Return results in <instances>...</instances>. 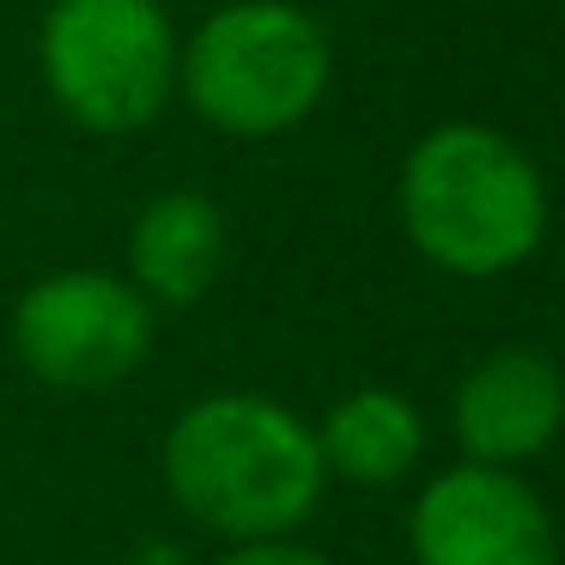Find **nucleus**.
Returning a JSON list of instances; mask_svg holds the SVG:
<instances>
[{
    "mask_svg": "<svg viewBox=\"0 0 565 565\" xmlns=\"http://www.w3.org/2000/svg\"><path fill=\"white\" fill-rule=\"evenodd\" d=\"M171 499L220 541H280L317 511L322 450L317 431L274 395L225 390L177 414L164 438Z\"/></svg>",
    "mask_w": 565,
    "mask_h": 565,
    "instance_id": "1",
    "label": "nucleus"
},
{
    "mask_svg": "<svg viewBox=\"0 0 565 565\" xmlns=\"http://www.w3.org/2000/svg\"><path fill=\"white\" fill-rule=\"evenodd\" d=\"M395 207L431 268L492 280L523 268L547 237V177L499 128L438 122L402 159Z\"/></svg>",
    "mask_w": 565,
    "mask_h": 565,
    "instance_id": "2",
    "label": "nucleus"
},
{
    "mask_svg": "<svg viewBox=\"0 0 565 565\" xmlns=\"http://www.w3.org/2000/svg\"><path fill=\"white\" fill-rule=\"evenodd\" d=\"M329 79V31L292 0H225L177 43L183 104L232 140L298 128L322 104Z\"/></svg>",
    "mask_w": 565,
    "mask_h": 565,
    "instance_id": "3",
    "label": "nucleus"
},
{
    "mask_svg": "<svg viewBox=\"0 0 565 565\" xmlns=\"http://www.w3.org/2000/svg\"><path fill=\"white\" fill-rule=\"evenodd\" d=\"M38 74L74 128L135 135L177 92V25L164 0H50Z\"/></svg>",
    "mask_w": 565,
    "mask_h": 565,
    "instance_id": "4",
    "label": "nucleus"
},
{
    "mask_svg": "<svg viewBox=\"0 0 565 565\" xmlns=\"http://www.w3.org/2000/svg\"><path fill=\"white\" fill-rule=\"evenodd\" d=\"M13 353L50 390H110L152 353V305L104 268L43 274L13 310Z\"/></svg>",
    "mask_w": 565,
    "mask_h": 565,
    "instance_id": "5",
    "label": "nucleus"
},
{
    "mask_svg": "<svg viewBox=\"0 0 565 565\" xmlns=\"http://www.w3.org/2000/svg\"><path fill=\"white\" fill-rule=\"evenodd\" d=\"M407 547L414 565H559L541 492L492 462H462L426 480L407 516Z\"/></svg>",
    "mask_w": 565,
    "mask_h": 565,
    "instance_id": "6",
    "label": "nucleus"
},
{
    "mask_svg": "<svg viewBox=\"0 0 565 565\" xmlns=\"http://www.w3.org/2000/svg\"><path fill=\"white\" fill-rule=\"evenodd\" d=\"M450 426L468 462L516 468L541 456L565 426V377L535 347H499L450 395Z\"/></svg>",
    "mask_w": 565,
    "mask_h": 565,
    "instance_id": "7",
    "label": "nucleus"
},
{
    "mask_svg": "<svg viewBox=\"0 0 565 565\" xmlns=\"http://www.w3.org/2000/svg\"><path fill=\"white\" fill-rule=\"evenodd\" d=\"M225 268V220L201 189H164L128 225V280L147 305H195Z\"/></svg>",
    "mask_w": 565,
    "mask_h": 565,
    "instance_id": "8",
    "label": "nucleus"
},
{
    "mask_svg": "<svg viewBox=\"0 0 565 565\" xmlns=\"http://www.w3.org/2000/svg\"><path fill=\"white\" fill-rule=\"evenodd\" d=\"M317 450H322V468H329V475L353 480V487H390V480H402L407 468L419 462V450H426V419H419V407L407 402V395L371 383V390L341 395V402L322 414Z\"/></svg>",
    "mask_w": 565,
    "mask_h": 565,
    "instance_id": "9",
    "label": "nucleus"
},
{
    "mask_svg": "<svg viewBox=\"0 0 565 565\" xmlns=\"http://www.w3.org/2000/svg\"><path fill=\"white\" fill-rule=\"evenodd\" d=\"M207 565H329L317 547H298V541H237V547H225L220 559Z\"/></svg>",
    "mask_w": 565,
    "mask_h": 565,
    "instance_id": "10",
    "label": "nucleus"
}]
</instances>
